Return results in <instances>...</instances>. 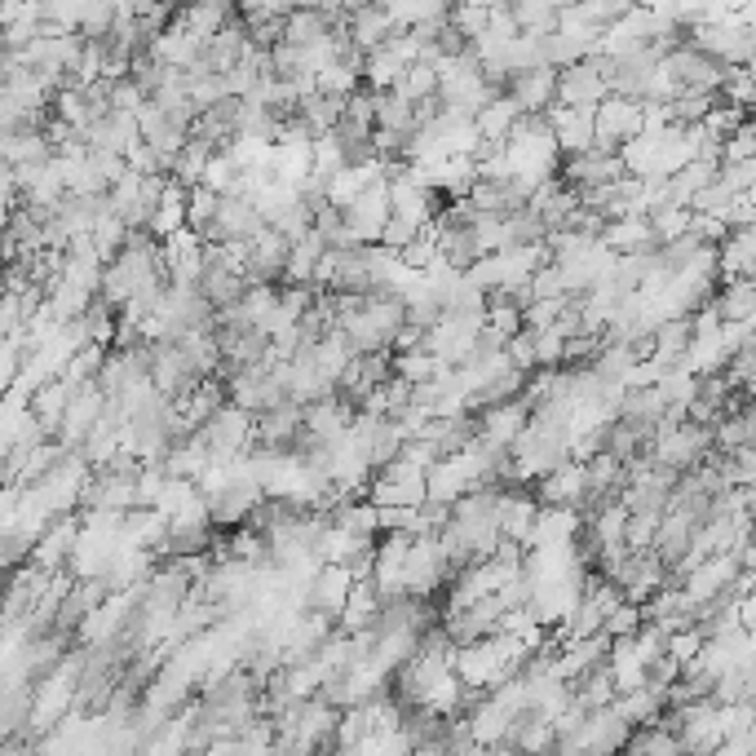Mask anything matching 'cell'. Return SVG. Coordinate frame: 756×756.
<instances>
[]
</instances>
